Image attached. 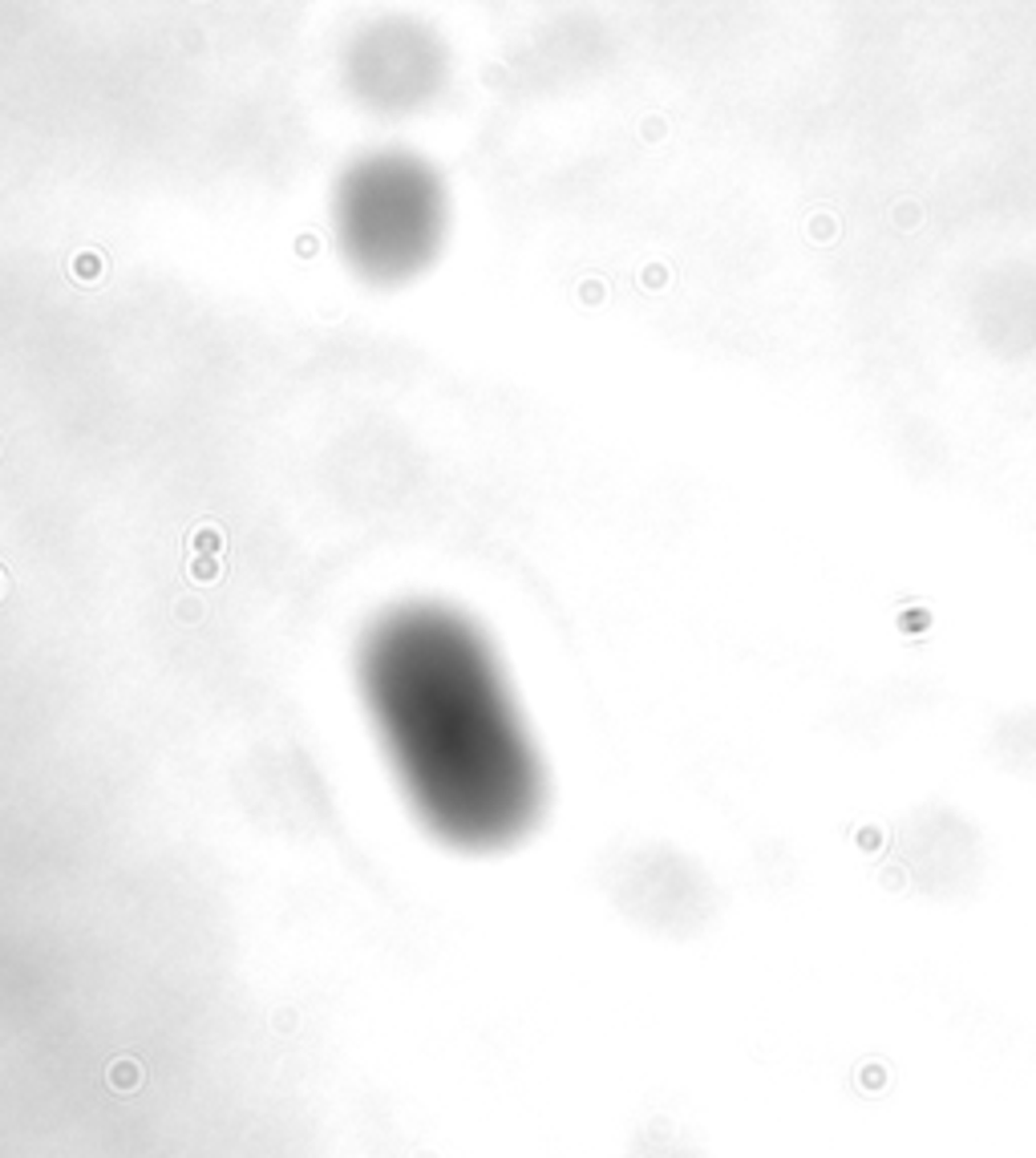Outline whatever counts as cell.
Here are the masks:
<instances>
[{"mask_svg":"<svg viewBox=\"0 0 1036 1158\" xmlns=\"http://www.w3.org/2000/svg\"><path fill=\"white\" fill-rule=\"evenodd\" d=\"M364 693L430 826L458 846L518 838L538 811V762L495 656L454 616L401 612L364 648Z\"/></svg>","mask_w":1036,"mask_h":1158,"instance_id":"cell-1","label":"cell"},{"mask_svg":"<svg viewBox=\"0 0 1036 1158\" xmlns=\"http://www.w3.org/2000/svg\"><path fill=\"white\" fill-rule=\"evenodd\" d=\"M344 235H348L352 256L369 272L377 276L409 272L434 248V235H438L434 178L401 158L369 162L360 174L348 178Z\"/></svg>","mask_w":1036,"mask_h":1158,"instance_id":"cell-2","label":"cell"}]
</instances>
